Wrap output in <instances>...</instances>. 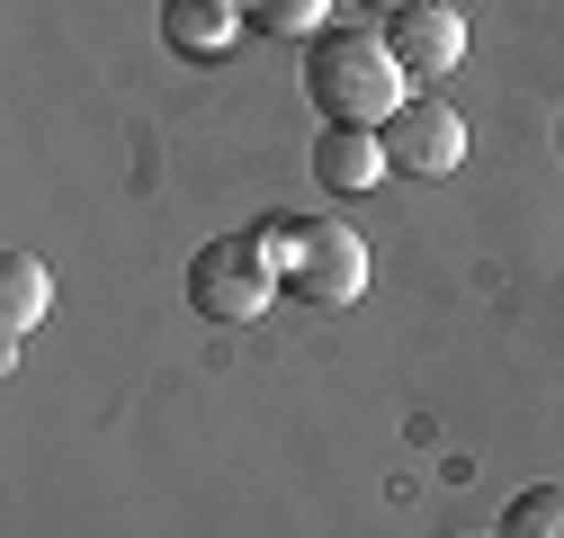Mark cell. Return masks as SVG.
<instances>
[{
    "label": "cell",
    "mask_w": 564,
    "mask_h": 538,
    "mask_svg": "<svg viewBox=\"0 0 564 538\" xmlns=\"http://www.w3.org/2000/svg\"><path fill=\"white\" fill-rule=\"evenodd\" d=\"M305 99L323 108V126H386L394 108H412V73L386 36H314Z\"/></svg>",
    "instance_id": "6da1fadb"
},
{
    "label": "cell",
    "mask_w": 564,
    "mask_h": 538,
    "mask_svg": "<svg viewBox=\"0 0 564 538\" xmlns=\"http://www.w3.org/2000/svg\"><path fill=\"white\" fill-rule=\"evenodd\" d=\"M269 297H288V279H278V243H269V234L197 243V260H188V305H197L206 323H260Z\"/></svg>",
    "instance_id": "7a4b0ae2"
},
{
    "label": "cell",
    "mask_w": 564,
    "mask_h": 538,
    "mask_svg": "<svg viewBox=\"0 0 564 538\" xmlns=\"http://www.w3.org/2000/svg\"><path fill=\"white\" fill-rule=\"evenodd\" d=\"M269 243H278V279H288V297H305L323 314L368 297V243L349 234L340 216H323V225H269Z\"/></svg>",
    "instance_id": "3957f363"
},
{
    "label": "cell",
    "mask_w": 564,
    "mask_h": 538,
    "mask_svg": "<svg viewBox=\"0 0 564 538\" xmlns=\"http://www.w3.org/2000/svg\"><path fill=\"white\" fill-rule=\"evenodd\" d=\"M377 134H386V162H394L403 180H448V171L466 162V117H457L448 99H412V108H394Z\"/></svg>",
    "instance_id": "277c9868"
},
{
    "label": "cell",
    "mask_w": 564,
    "mask_h": 538,
    "mask_svg": "<svg viewBox=\"0 0 564 538\" xmlns=\"http://www.w3.org/2000/svg\"><path fill=\"white\" fill-rule=\"evenodd\" d=\"M386 45H394L403 73L440 82V73H457V63H466V10H448V0H412V10H394Z\"/></svg>",
    "instance_id": "5b68a950"
},
{
    "label": "cell",
    "mask_w": 564,
    "mask_h": 538,
    "mask_svg": "<svg viewBox=\"0 0 564 538\" xmlns=\"http://www.w3.org/2000/svg\"><path fill=\"white\" fill-rule=\"evenodd\" d=\"M386 171H394V162H386V134H377V126H323V144H314L323 197H368Z\"/></svg>",
    "instance_id": "8992f818"
},
{
    "label": "cell",
    "mask_w": 564,
    "mask_h": 538,
    "mask_svg": "<svg viewBox=\"0 0 564 538\" xmlns=\"http://www.w3.org/2000/svg\"><path fill=\"white\" fill-rule=\"evenodd\" d=\"M45 314H54V269L36 251H10V260H0V351L19 359V342H28Z\"/></svg>",
    "instance_id": "52a82bcc"
},
{
    "label": "cell",
    "mask_w": 564,
    "mask_h": 538,
    "mask_svg": "<svg viewBox=\"0 0 564 538\" xmlns=\"http://www.w3.org/2000/svg\"><path fill=\"white\" fill-rule=\"evenodd\" d=\"M162 36H171V54H188V63H216V54H234V36H242V0H162Z\"/></svg>",
    "instance_id": "ba28073f"
},
{
    "label": "cell",
    "mask_w": 564,
    "mask_h": 538,
    "mask_svg": "<svg viewBox=\"0 0 564 538\" xmlns=\"http://www.w3.org/2000/svg\"><path fill=\"white\" fill-rule=\"evenodd\" d=\"M502 538H564V485H520L502 512Z\"/></svg>",
    "instance_id": "9c48e42d"
},
{
    "label": "cell",
    "mask_w": 564,
    "mask_h": 538,
    "mask_svg": "<svg viewBox=\"0 0 564 538\" xmlns=\"http://www.w3.org/2000/svg\"><path fill=\"white\" fill-rule=\"evenodd\" d=\"M242 19H251L260 36H323L332 0H242Z\"/></svg>",
    "instance_id": "30bf717a"
},
{
    "label": "cell",
    "mask_w": 564,
    "mask_h": 538,
    "mask_svg": "<svg viewBox=\"0 0 564 538\" xmlns=\"http://www.w3.org/2000/svg\"><path fill=\"white\" fill-rule=\"evenodd\" d=\"M368 10H412V0H368Z\"/></svg>",
    "instance_id": "8fae6325"
},
{
    "label": "cell",
    "mask_w": 564,
    "mask_h": 538,
    "mask_svg": "<svg viewBox=\"0 0 564 538\" xmlns=\"http://www.w3.org/2000/svg\"><path fill=\"white\" fill-rule=\"evenodd\" d=\"M448 10H466V0H448Z\"/></svg>",
    "instance_id": "7c38bea8"
},
{
    "label": "cell",
    "mask_w": 564,
    "mask_h": 538,
    "mask_svg": "<svg viewBox=\"0 0 564 538\" xmlns=\"http://www.w3.org/2000/svg\"><path fill=\"white\" fill-rule=\"evenodd\" d=\"M492 538H502V529H492Z\"/></svg>",
    "instance_id": "4fadbf2b"
}]
</instances>
